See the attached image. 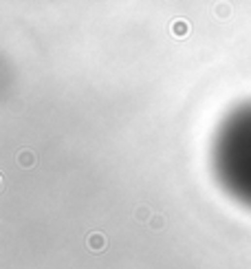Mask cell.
I'll return each instance as SVG.
<instances>
[{
  "label": "cell",
  "mask_w": 251,
  "mask_h": 269,
  "mask_svg": "<svg viewBox=\"0 0 251 269\" xmlns=\"http://www.w3.org/2000/svg\"><path fill=\"white\" fill-rule=\"evenodd\" d=\"M212 168L225 192L251 207V101L236 106L218 126Z\"/></svg>",
  "instance_id": "6da1fadb"
}]
</instances>
